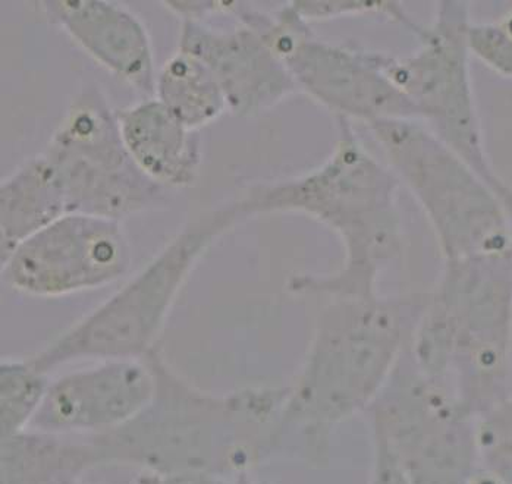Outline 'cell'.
Returning a JSON list of instances; mask_svg holds the SVG:
<instances>
[{"mask_svg":"<svg viewBox=\"0 0 512 484\" xmlns=\"http://www.w3.org/2000/svg\"><path fill=\"white\" fill-rule=\"evenodd\" d=\"M147 358L156 380L149 404L124 426L90 436L103 467L124 465L147 474L200 471L232 480L278 452L285 386L210 394L175 372L160 348Z\"/></svg>","mask_w":512,"mask_h":484,"instance_id":"obj_1","label":"cell"},{"mask_svg":"<svg viewBox=\"0 0 512 484\" xmlns=\"http://www.w3.org/2000/svg\"><path fill=\"white\" fill-rule=\"evenodd\" d=\"M427 292L339 297L317 314L303 364L287 388L278 424V451L294 443L317 467L332 435L367 413L410 344Z\"/></svg>","mask_w":512,"mask_h":484,"instance_id":"obj_2","label":"cell"},{"mask_svg":"<svg viewBox=\"0 0 512 484\" xmlns=\"http://www.w3.org/2000/svg\"><path fill=\"white\" fill-rule=\"evenodd\" d=\"M338 124L331 156L306 174L251 185L231 201L238 220L300 213L334 231L344 262L331 275H297L288 291L331 300L379 294L380 273L402 253L398 179L366 149L350 121Z\"/></svg>","mask_w":512,"mask_h":484,"instance_id":"obj_3","label":"cell"},{"mask_svg":"<svg viewBox=\"0 0 512 484\" xmlns=\"http://www.w3.org/2000/svg\"><path fill=\"white\" fill-rule=\"evenodd\" d=\"M420 373L480 416L507 395L511 254L444 262L407 348Z\"/></svg>","mask_w":512,"mask_h":484,"instance_id":"obj_4","label":"cell"},{"mask_svg":"<svg viewBox=\"0 0 512 484\" xmlns=\"http://www.w3.org/2000/svg\"><path fill=\"white\" fill-rule=\"evenodd\" d=\"M237 222L229 203L188 222L109 300L28 357L31 366L49 374L71 361L146 358L159 350L160 336L182 286L213 242Z\"/></svg>","mask_w":512,"mask_h":484,"instance_id":"obj_5","label":"cell"},{"mask_svg":"<svg viewBox=\"0 0 512 484\" xmlns=\"http://www.w3.org/2000/svg\"><path fill=\"white\" fill-rule=\"evenodd\" d=\"M367 128L422 207L444 262L510 253L512 219L501 198L422 122L392 119Z\"/></svg>","mask_w":512,"mask_h":484,"instance_id":"obj_6","label":"cell"},{"mask_svg":"<svg viewBox=\"0 0 512 484\" xmlns=\"http://www.w3.org/2000/svg\"><path fill=\"white\" fill-rule=\"evenodd\" d=\"M470 6L438 2L433 21L414 31L419 47L408 56L379 52L386 77L419 113L420 122L461 157L501 198L512 219V187L493 168L483 140L470 72Z\"/></svg>","mask_w":512,"mask_h":484,"instance_id":"obj_7","label":"cell"},{"mask_svg":"<svg viewBox=\"0 0 512 484\" xmlns=\"http://www.w3.org/2000/svg\"><path fill=\"white\" fill-rule=\"evenodd\" d=\"M366 414L373 445L411 484H470L479 470L476 414L420 373L407 350Z\"/></svg>","mask_w":512,"mask_h":484,"instance_id":"obj_8","label":"cell"},{"mask_svg":"<svg viewBox=\"0 0 512 484\" xmlns=\"http://www.w3.org/2000/svg\"><path fill=\"white\" fill-rule=\"evenodd\" d=\"M67 212L112 220L168 203L169 190L147 178L125 149L116 112L97 87L74 97L42 152Z\"/></svg>","mask_w":512,"mask_h":484,"instance_id":"obj_9","label":"cell"},{"mask_svg":"<svg viewBox=\"0 0 512 484\" xmlns=\"http://www.w3.org/2000/svg\"><path fill=\"white\" fill-rule=\"evenodd\" d=\"M234 15L256 30L287 65L298 91L335 118L364 122L366 127L392 119L420 122L410 99L386 77L379 52L319 39L290 3L275 14L237 3Z\"/></svg>","mask_w":512,"mask_h":484,"instance_id":"obj_10","label":"cell"},{"mask_svg":"<svg viewBox=\"0 0 512 484\" xmlns=\"http://www.w3.org/2000/svg\"><path fill=\"white\" fill-rule=\"evenodd\" d=\"M2 266V281L37 298H59L102 288L131 266L119 220L69 213L21 242Z\"/></svg>","mask_w":512,"mask_h":484,"instance_id":"obj_11","label":"cell"},{"mask_svg":"<svg viewBox=\"0 0 512 484\" xmlns=\"http://www.w3.org/2000/svg\"><path fill=\"white\" fill-rule=\"evenodd\" d=\"M149 358H115L64 374L47 386L28 429L93 436L133 420L155 394Z\"/></svg>","mask_w":512,"mask_h":484,"instance_id":"obj_12","label":"cell"},{"mask_svg":"<svg viewBox=\"0 0 512 484\" xmlns=\"http://www.w3.org/2000/svg\"><path fill=\"white\" fill-rule=\"evenodd\" d=\"M178 50L207 66L228 112L237 118H256L298 91L287 65L248 25L218 31L200 21H182Z\"/></svg>","mask_w":512,"mask_h":484,"instance_id":"obj_13","label":"cell"},{"mask_svg":"<svg viewBox=\"0 0 512 484\" xmlns=\"http://www.w3.org/2000/svg\"><path fill=\"white\" fill-rule=\"evenodd\" d=\"M47 17L59 25L90 58L105 66L146 99L156 97L155 58L146 27L115 2H43Z\"/></svg>","mask_w":512,"mask_h":484,"instance_id":"obj_14","label":"cell"},{"mask_svg":"<svg viewBox=\"0 0 512 484\" xmlns=\"http://www.w3.org/2000/svg\"><path fill=\"white\" fill-rule=\"evenodd\" d=\"M115 112L125 149L147 178L169 191L196 184L199 132L187 130L156 97Z\"/></svg>","mask_w":512,"mask_h":484,"instance_id":"obj_15","label":"cell"},{"mask_svg":"<svg viewBox=\"0 0 512 484\" xmlns=\"http://www.w3.org/2000/svg\"><path fill=\"white\" fill-rule=\"evenodd\" d=\"M56 435L27 429L0 438V484H80L103 467L90 436Z\"/></svg>","mask_w":512,"mask_h":484,"instance_id":"obj_16","label":"cell"},{"mask_svg":"<svg viewBox=\"0 0 512 484\" xmlns=\"http://www.w3.org/2000/svg\"><path fill=\"white\" fill-rule=\"evenodd\" d=\"M68 215L67 204L43 154L0 184V262L24 240Z\"/></svg>","mask_w":512,"mask_h":484,"instance_id":"obj_17","label":"cell"},{"mask_svg":"<svg viewBox=\"0 0 512 484\" xmlns=\"http://www.w3.org/2000/svg\"><path fill=\"white\" fill-rule=\"evenodd\" d=\"M156 99L187 130L196 132L228 110L212 72L199 59L182 50L171 56L157 72Z\"/></svg>","mask_w":512,"mask_h":484,"instance_id":"obj_18","label":"cell"},{"mask_svg":"<svg viewBox=\"0 0 512 484\" xmlns=\"http://www.w3.org/2000/svg\"><path fill=\"white\" fill-rule=\"evenodd\" d=\"M27 358L0 363V438L24 432L42 404L50 380Z\"/></svg>","mask_w":512,"mask_h":484,"instance_id":"obj_19","label":"cell"},{"mask_svg":"<svg viewBox=\"0 0 512 484\" xmlns=\"http://www.w3.org/2000/svg\"><path fill=\"white\" fill-rule=\"evenodd\" d=\"M480 470L512 484V395H505L476 418Z\"/></svg>","mask_w":512,"mask_h":484,"instance_id":"obj_20","label":"cell"},{"mask_svg":"<svg viewBox=\"0 0 512 484\" xmlns=\"http://www.w3.org/2000/svg\"><path fill=\"white\" fill-rule=\"evenodd\" d=\"M291 8L306 22L332 20L338 17H356V15H385L389 20L408 28L411 33L419 27L407 14L401 2H375V0H331V2H309L297 0L290 2Z\"/></svg>","mask_w":512,"mask_h":484,"instance_id":"obj_21","label":"cell"},{"mask_svg":"<svg viewBox=\"0 0 512 484\" xmlns=\"http://www.w3.org/2000/svg\"><path fill=\"white\" fill-rule=\"evenodd\" d=\"M471 55L502 77L512 78V36L495 22H473L468 27Z\"/></svg>","mask_w":512,"mask_h":484,"instance_id":"obj_22","label":"cell"},{"mask_svg":"<svg viewBox=\"0 0 512 484\" xmlns=\"http://www.w3.org/2000/svg\"><path fill=\"white\" fill-rule=\"evenodd\" d=\"M367 484H411L394 458L372 443V467Z\"/></svg>","mask_w":512,"mask_h":484,"instance_id":"obj_23","label":"cell"},{"mask_svg":"<svg viewBox=\"0 0 512 484\" xmlns=\"http://www.w3.org/2000/svg\"><path fill=\"white\" fill-rule=\"evenodd\" d=\"M166 8L178 14L182 21H200L206 15L228 14L234 11L235 2H163Z\"/></svg>","mask_w":512,"mask_h":484,"instance_id":"obj_24","label":"cell"},{"mask_svg":"<svg viewBox=\"0 0 512 484\" xmlns=\"http://www.w3.org/2000/svg\"><path fill=\"white\" fill-rule=\"evenodd\" d=\"M144 484H231L232 480L223 479L210 473L200 471H182L171 474L140 473Z\"/></svg>","mask_w":512,"mask_h":484,"instance_id":"obj_25","label":"cell"},{"mask_svg":"<svg viewBox=\"0 0 512 484\" xmlns=\"http://www.w3.org/2000/svg\"><path fill=\"white\" fill-rule=\"evenodd\" d=\"M470 484H507L501 482V480L496 479V477L490 476V474L486 473L483 470H477L476 474H474L473 479H471Z\"/></svg>","mask_w":512,"mask_h":484,"instance_id":"obj_26","label":"cell"},{"mask_svg":"<svg viewBox=\"0 0 512 484\" xmlns=\"http://www.w3.org/2000/svg\"><path fill=\"white\" fill-rule=\"evenodd\" d=\"M231 484H270L266 482H260V480L254 479L251 474H247V476L237 477V479H232Z\"/></svg>","mask_w":512,"mask_h":484,"instance_id":"obj_27","label":"cell"},{"mask_svg":"<svg viewBox=\"0 0 512 484\" xmlns=\"http://www.w3.org/2000/svg\"><path fill=\"white\" fill-rule=\"evenodd\" d=\"M80 484H83V483H80ZM133 484H144L143 480H141V477L138 476V479L135 480V482Z\"/></svg>","mask_w":512,"mask_h":484,"instance_id":"obj_28","label":"cell"},{"mask_svg":"<svg viewBox=\"0 0 512 484\" xmlns=\"http://www.w3.org/2000/svg\"><path fill=\"white\" fill-rule=\"evenodd\" d=\"M510 254L512 259V232H511V242H510Z\"/></svg>","mask_w":512,"mask_h":484,"instance_id":"obj_29","label":"cell"}]
</instances>
